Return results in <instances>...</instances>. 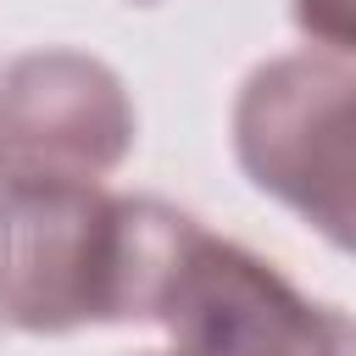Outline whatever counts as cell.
<instances>
[{"instance_id":"cell-1","label":"cell","mask_w":356,"mask_h":356,"mask_svg":"<svg viewBox=\"0 0 356 356\" xmlns=\"http://www.w3.org/2000/svg\"><path fill=\"white\" fill-rule=\"evenodd\" d=\"M128 317H156L172 356H356V323L306 300L273 261L139 200Z\"/></svg>"},{"instance_id":"cell-2","label":"cell","mask_w":356,"mask_h":356,"mask_svg":"<svg viewBox=\"0 0 356 356\" xmlns=\"http://www.w3.org/2000/svg\"><path fill=\"white\" fill-rule=\"evenodd\" d=\"M139 200L100 184L0 189V323L61 334L128 317Z\"/></svg>"},{"instance_id":"cell-3","label":"cell","mask_w":356,"mask_h":356,"mask_svg":"<svg viewBox=\"0 0 356 356\" xmlns=\"http://www.w3.org/2000/svg\"><path fill=\"white\" fill-rule=\"evenodd\" d=\"M234 150L245 172L295 206L323 239L356 250V72L323 56H278L239 89Z\"/></svg>"},{"instance_id":"cell-4","label":"cell","mask_w":356,"mask_h":356,"mask_svg":"<svg viewBox=\"0 0 356 356\" xmlns=\"http://www.w3.org/2000/svg\"><path fill=\"white\" fill-rule=\"evenodd\" d=\"M134 145L122 83L72 50H39L0 72V189L100 184Z\"/></svg>"},{"instance_id":"cell-5","label":"cell","mask_w":356,"mask_h":356,"mask_svg":"<svg viewBox=\"0 0 356 356\" xmlns=\"http://www.w3.org/2000/svg\"><path fill=\"white\" fill-rule=\"evenodd\" d=\"M295 22L312 39L356 56V0H295Z\"/></svg>"}]
</instances>
